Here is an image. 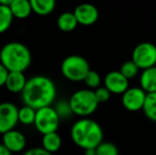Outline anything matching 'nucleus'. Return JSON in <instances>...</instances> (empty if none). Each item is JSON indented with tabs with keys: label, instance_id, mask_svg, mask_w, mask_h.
Wrapping results in <instances>:
<instances>
[{
	"label": "nucleus",
	"instance_id": "obj_1",
	"mask_svg": "<svg viewBox=\"0 0 156 155\" xmlns=\"http://www.w3.org/2000/svg\"><path fill=\"white\" fill-rule=\"evenodd\" d=\"M56 97V87L54 82L46 76H34L29 79L25 89L21 93L25 105L35 111L51 106Z\"/></svg>",
	"mask_w": 156,
	"mask_h": 155
},
{
	"label": "nucleus",
	"instance_id": "obj_2",
	"mask_svg": "<svg viewBox=\"0 0 156 155\" xmlns=\"http://www.w3.org/2000/svg\"><path fill=\"white\" fill-rule=\"evenodd\" d=\"M70 136L74 145L83 150L96 149L103 143V130L93 119L82 118L73 123Z\"/></svg>",
	"mask_w": 156,
	"mask_h": 155
},
{
	"label": "nucleus",
	"instance_id": "obj_3",
	"mask_svg": "<svg viewBox=\"0 0 156 155\" xmlns=\"http://www.w3.org/2000/svg\"><path fill=\"white\" fill-rule=\"evenodd\" d=\"M0 63L9 72H25L31 66V51L20 41H10L0 50Z\"/></svg>",
	"mask_w": 156,
	"mask_h": 155
},
{
	"label": "nucleus",
	"instance_id": "obj_4",
	"mask_svg": "<svg viewBox=\"0 0 156 155\" xmlns=\"http://www.w3.org/2000/svg\"><path fill=\"white\" fill-rule=\"evenodd\" d=\"M70 107L74 115L86 118L94 114L99 106V102L91 89H80L74 91L69 99Z\"/></svg>",
	"mask_w": 156,
	"mask_h": 155
},
{
	"label": "nucleus",
	"instance_id": "obj_5",
	"mask_svg": "<svg viewBox=\"0 0 156 155\" xmlns=\"http://www.w3.org/2000/svg\"><path fill=\"white\" fill-rule=\"evenodd\" d=\"M90 70L89 63L81 55H69L64 58L61 64V72L63 77L72 82L84 81Z\"/></svg>",
	"mask_w": 156,
	"mask_h": 155
},
{
	"label": "nucleus",
	"instance_id": "obj_6",
	"mask_svg": "<svg viewBox=\"0 0 156 155\" xmlns=\"http://www.w3.org/2000/svg\"><path fill=\"white\" fill-rule=\"evenodd\" d=\"M60 121L61 119L54 107L47 106L36 111L34 126L41 135H46L56 132L60 125Z\"/></svg>",
	"mask_w": 156,
	"mask_h": 155
},
{
	"label": "nucleus",
	"instance_id": "obj_7",
	"mask_svg": "<svg viewBox=\"0 0 156 155\" xmlns=\"http://www.w3.org/2000/svg\"><path fill=\"white\" fill-rule=\"evenodd\" d=\"M132 61L141 70L156 66V46L149 41L138 44L133 50Z\"/></svg>",
	"mask_w": 156,
	"mask_h": 155
},
{
	"label": "nucleus",
	"instance_id": "obj_8",
	"mask_svg": "<svg viewBox=\"0 0 156 155\" xmlns=\"http://www.w3.org/2000/svg\"><path fill=\"white\" fill-rule=\"evenodd\" d=\"M19 108L12 102H1L0 103V134L15 130V126L19 122Z\"/></svg>",
	"mask_w": 156,
	"mask_h": 155
},
{
	"label": "nucleus",
	"instance_id": "obj_9",
	"mask_svg": "<svg viewBox=\"0 0 156 155\" xmlns=\"http://www.w3.org/2000/svg\"><path fill=\"white\" fill-rule=\"evenodd\" d=\"M147 93L141 87H129L122 95V105L129 112H137L144 108Z\"/></svg>",
	"mask_w": 156,
	"mask_h": 155
},
{
	"label": "nucleus",
	"instance_id": "obj_10",
	"mask_svg": "<svg viewBox=\"0 0 156 155\" xmlns=\"http://www.w3.org/2000/svg\"><path fill=\"white\" fill-rule=\"evenodd\" d=\"M104 86L111 91V93L115 95H123L129 88V80L119 70L111 71L105 76Z\"/></svg>",
	"mask_w": 156,
	"mask_h": 155
},
{
	"label": "nucleus",
	"instance_id": "obj_11",
	"mask_svg": "<svg viewBox=\"0 0 156 155\" xmlns=\"http://www.w3.org/2000/svg\"><path fill=\"white\" fill-rule=\"evenodd\" d=\"M73 14L78 20L79 25L91 26L98 20L99 11L94 4L82 3L78 5L73 11Z\"/></svg>",
	"mask_w": 156,
	"mask_h": 155
},
{
	"label": "nucleus",
	"instance_id": "obj_12",
	"mask_svg": "<svg viewBox=\"0 0 156 155\" xmlns=\"http://www.w3.org/2000/svg\"><path fill=\"white\" fill-rule=\"evenodd\" d=\"M2 145L11 152V153H18L23 151L27 146L26 136L17 130H12L10 132L2 135Z\"/></svg>",
	"mask_w": 156,
	"mask_h": 155
},
{
	"label": "nucleus",
	"instance_id": "obj_13",
	"mask_svg": "<svg viewBox=\"0 0 156 155\" xmlns=\"http://www.w3.org/2000/svg\"><path fill=\"white\" fill-rule=\"evenodd\" d=\"M27 82L28 80L25 76V72H9L5 87L10 93H21L27 85Z\"/></svg>",
	"mask_w": 156,
	"mask_h": 155
},
{
	"label": "nucleus",
	"instance_id": "obj_14",
	"mask_svg": "<svg viewBox=\"0 0 156 155\" xmlns=\"http://www.w3.org/2000/svg\"><path fill=\"white\" fill-rule=\"evenodd\" d=\"M139 82L140 87L147 93H156V66L142 70Z\"/></svg>",
	"mask_w": 156,
	"mask_h": 155
},
{
	"label": "nucleus",
	"instance_id": "obj_15",
	"mask_svg": "<svg viewBox=\"0 0 156 155\" xmlns=\"http://www.w3.org/2000/svg\"><path fill=\"white\" fill-rule=\"evenodd\" d=\"M14 18L26 19L33 12L30 0H13L10 6Z\"/></svg>",
	"mask_w": 156,
	"mask_h": 155
},
{
	"label": "nucleus",
	"instance_id": "obj_16",
	"mask_svg": "<svg viewBox=\"0 0 156 155\" xmlns=\"http://www.w3.org/2000/svg\"><path fill=\"white\" fill-rule=\"evenodd\" d=\"M41 145H43L41 148L44 150L53 154L55 152H58L61 149V147H62V138H61V136L56 132L43 135Z\"/></svg>",
	"mask_w": 156,
	"mask_h": 155
},
{
	"label": "nucleus",
	"instance_id": "obj_17",
	"mask_svg": "<svg viewBox=\"0 0 156 155\" xmlns=\"http://www.w3.org/2000/svg\"><path fill=\"white\" fill-rule=\"evenodd\" d=\"M58 28L63 32H71L78 27L79 23L73 12H64L58 16L56 21Z\"/></svg>",
	"mask_w": 156,
	"mask_h": 155
},
{
	"label": "nucleus",
	"instance_id": "obj_18",
	"mask_svg": "<svg viewBox=\"0 0 156 155\" xmlns=\"http://www.w3.org/2000/svg\"><path fill=\"white\" fill-rule=\"evenodd\" d=\"M30 1H31L33 12L41 16L51 14L55 9L54 0H30Z\"/></svg>",
	"mask_w": 156,
	"mask_h": 155
},
{
	"label": "nucleus",
	"instance_id": "obj_19",
	"mask_svg": "<svg viewBox=\"0 0 156 155\" xmlns=\"http://www.w3.org/2000/svg\"><path fill=\"white\" fill-rule=\"evenodd\" d=\"M13 19H14V16H13L10 6L0 5V34L4 33L10 29Z\"/></svg>",
	"mask_w": 156,
	"mask_h": 155
},
{
	"label": "nucleus",
	"instance_id": "obj_20",
	"mask_svg": "<svg viewBox=\"0 0 156 155\" xmlns=\"http://www.w3.org/2000/svg\"><path fill=\"white\" fill-rule=\"evenodd\" d=\"M142 111L149 119L156 122V93H147L146 102Z\"/></svg>",
	"mask_w": 156,
	"mask_h": 155
},
{
	"label": "nucleus",
	"instance_id": "obj_21",
	"mask_svg": "<svg viewBox=\"0 0 156 155\" xmlns=\"http://www.w3.org/2000/svg\"><path fill=\"white\" fill-rule=\"evenodd\" d=\"M35 117H36V111L28 105H23L18 111V120L20 123L25 125L34 124Z\"/></svg>",
	"mask_w": 156,
	"mask_h": 155
},
{
	"label": "nucleus",
	"instance_id": "obj_22",
	"mask_svg": "<svg viewBox=\"0 0 156 155\" xmlns=\"http://www.w3.org/2000/svg\"><path fill=\"white\" fill-rule=\"evenodd\" d=\"M119 71L124 76L127 80H131V79H134L136 76L138 75V71H139V68L138 66L133 62V61H126L123 64L120 66Z\"/></svg>",
	"mask_w": 156,
	"mask_h": 155
},
{
	"label": "nucleus",
	"instance_id": "obj_23",
	"mask_svg": "<svg viewBox=\"0 0 156 155\" xmlns=\"http://www.w3.org/2000/svg\"><path fill=\"white\" fill-rule=\"evenodd\" d=\"M97 155H119V151L116 145L109 141H103L96 148Z\"/></svg>",
	"mask_w": 156,
	"mask_h": 155
},
{
	"label": "nucleus",
	"instance_id": "obj_24",
	"mask_svg": "<svg viewBox=\"0 0 156 155\" xmlns=\"http://www.w3.org/2000/svg\"><path fill=\"white\" fill-rule=\"evenodd\" d=\"M54 110L58 113L60 119H67V118H69L73 114L71 107H70L69 101H65V100L58 101L56 103V105L54 106Z\"/></svg>",
	"mask_w": 156,
	"mask_h": 155
},
{
	"label": "nucleus",
	"instance_id": "obj_25",
	"mask_svg": "<svg viewBox=\"0 0 156 155\" xmlns=\"http://www.w3.org/2000/svg\"><path fill=\"white\" fill-rule=\"evenodd\" d=\"M83 82L87 85V87H88L89 89H91V90L94 89V90H96L97 88H99V87L101 86V82H102V80H101L100 75H99L97 71L90 70L88 73H87L86 78L84 79Z\"/></svg>",
	"mask_w": 156,
	"mask_h": 155
},
{
	"label": "nucleus",
	"instance_id": "obj_26",
	"mask_svg": "<svg viewBox=\"0 0 156 155\" xmlns=\"http://www.w3.org/2000/svg\"><path fill=\"white\" fill-rule=\"evenodd\" d=\"M94 95H96V98H97V100H98L99 104L107 102L112 95L111 91L105 86H100L99 88H97L96 90H94Z\"/></svg>",
	"mask_w": 156,
	"mask_h": 155
},
{
	"label": "nucleus",
	"instance_id": "obj_27",
	"mask_svg": "<svg viewBox=\"0 0 156 155\" xmlns=\"http://www.w3.org/2000/svg\"><path fill=\"white\" fill-rule=\"evenodd\" d=\"M23 155H53V154L47 152L43 148H32L30 150H27Z\"/></svg>",
	"mask_w": 156,
	"mask_h": 155
},
{
	"label": "nucleus",
	"instance_id": "obj_28",
	"mask_svg": "<svg viewBox=\"0 0 156 155\" xmlns=\"http://www.w3.org/2000/svg\"><path fill=\"white\" fill-rule=\"evenodd\" d=\"M9 77V71L3 65L0 63V87L5 86L6 79Z\"/></svg>",
	"mask_w": 156,
	"mask_h": 155
},
{
	"label": "nucleus",
	"instance_id": "obj_29",
	"mask_svg": "<svg viewBox=\"0 0 156 155\" xmlns=\"http://www.w3.org/2000/svg\"><path fill=\"white\" fill-rule=\"evenodd\" d=\"M0 155H12V153L2 143H0Z\"/></svg>",
	"mask_w": 156,
	"mask_h": 155
},
{
	"label": "nucleus",
	"instance_id": "obj_30",
	"mask_svg": "<svg viewBox=\"0 0 156 155\" xmlns=\"http://www.w3.org/2000/svg\"><path fill=\"white\" fill-rule=\"evenodd\" d=\"M13 0H0V5L4 6H11Z\"/></svg>",
	"mask_w": 156,
	"mask_h": 155
},
{
	"label": "nucleus",
	"instance_id": "obj_31",
	"mask_svg": "<svg viewBox=\"0 0 156 155\" xmlns=\"http://www.w3.org/2000/svg\"><path fill=\"white\" fill-rule=\"evenodd\" d=\"M85 153L84 155H97L96 149H88V150H84Z\"/></svg>",
	"mask_w": 156,
	"mask_h": 155
},
{
	"label": "nucleus",
	"instance_id": "obj_32",
	"mask_svg": "<svg viewBox=\"0 0 156 155\" xmlns=\"http://www.w3.org/2000/svg\"><path fill=\"white\" fill-rule=\"evenodd\" d=\"M155 19H156V12H155Z\"/></svg>",
	"mask_w": 156,
	"mask_h": 155
}]
</instances>
